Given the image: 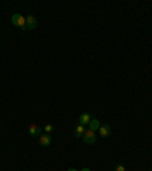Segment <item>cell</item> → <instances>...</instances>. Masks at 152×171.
<instances>
[{"label":"cell","mask_w":152,"mask_h":171,"mask_svg":"<svg viewBox=\"0 0 152 171\" xmlns=\"http://www.w3.org/2000/svg\"><path fill=\"white\" fill-rule=\"evenodd\" d=\"M67 171H78V170H75V168H69Z\"/></svg>","instance_id":"cell-13"},{"label":"cell","mask_w":152,"mask_h":171,"mask_svg":"<svg viewBox=\"0 0 152 171\" xmlns=\"http://www.w3.org/2000/svg\"><path fill=\"white\" fill-rule=\"evenodd\" d=\"M84 142L85 144H94L96 142V131H91V130H85V133H84Z\"/></svg>","instance_id":"cell-2"},{"label":"cell","mask_w":152,"mask_h":171,"mask_svg":"<svg viewBox=\"0 0 152 171\" xmlns=\"http://www.w3.org/2000/svg\"><path fill=\"white\" fill-rule=\"evenodd\" d=\"M99 127H101V122H99L97 119H91V121H90V124H88V130L96 131V130H99Z\"/></svg>","instance_id":"cell-8"},{"label":"cell","mask_w":152,"mask_h":171,"mask_svg":"<svg viewBox=\"0 0 152 171\" xmlns=\"http://www.w3.org/2000/svg\"><path fill=\"white\" fill-rule=\"evenodd\" d=\"M29 135L31 136H41V128H40V126H37V124H31L29 126Z\"/></svg>","instance_id":"cell-4"},{"label":"cell","mask_w":152,"mask_h":171,"mask_svg":"<svg viewBox=\"0 0 152 171\" xmlns=\"http://www.w3.org/2000/svg\"><path fill=\"white\" fill-rule=\"evenodd\" d=\"M40 144H41L43 147H49V145L52 144V136H50L49 133L41 135V136H40Z\"/></svg>","instance_id":"cell-5"},{"label":"cell","mask_w":152,"mask_h":171,"mask_svg":"<svg viewBox=\"0 0 152 171\" xmlns=\"http://www.w3.org/2000/svg\"><path fill=\"white\" fill-rule=\"evenodd\" d=\"M91 119H93V118L88 113H82L81 116H79V124H81V126H88Z\"/></svg>","instance_id":"cell-7"},{"label":"cell","mask_w":152,"mask_h":171,"mask_svg":"<svg viewBox=\"0 0 152 171\" xmlns=\"http://www.w3.org/2000/svg\"><path fill=\"white\" fill-rule=\"evenodd\" d=\"M38 26V20L34 15H27L26 17V29H35Z\"/></svg>","instance_id":"cell-3"},{"label":"cell","mask_w":152,"mask_h":171,"mask_svg":"<svg viewBox=\"0 0 152 171\" xmlns=\"http://www.w3.org/2000/svg\"><path fill=\"white\" fill-rule=\"evenodd\" d=\"M44 130H46V133H52V131H53V126H50V124H47V126L44 127Z\"/></svg>","instance_id":"cell-10"},{"label":"cell","mask_w":152,"mask_h":171,"mask_svg":"<svg viewBox=\"0 0 152 171\" xmlns=\"http://www.w3.org/2000/svg\"><path fill=\"white\" fill-rule=\"evenodd\" d=\"M99 133H101V136H102V137H108L110 135H111V127L106 126V124L101 126V127H99Z\"/></svg>","instance_id":"cell-6"},{"label":"cell","mask_w":152,"mask_h":171,"mask_svg":"<svg viewBox=\"0 0 152 171\" xmlns=\"http://www.w3.org/2000/svg\"><path fill=\"white\" fill-rule=\"evenodd\" d=\"M81 171H91L90 168H84V170H81Z\"/></svg>","instance_id":"cell-12"},{"label":"cell","mask_w":152,"mask_h":171,"mask_svg":"<svg viewBox=\"0 0 152 171\" xmlns=\"http://www.w3.org/2000/svg\"><path fill=\"white\" fill-rule=\"evenodd\" d=\"M84 133H85V126H76V128H75V136L76 137H82L84 136Z\"/></svg>","instance_id":"cell-9"},{"label":"cell","mask_w":152,"mask_h":171,"mask_svg":"<svg viewBox=\"0 0 152 171\" xmlns=\"http://www.w3.org/2000/svg\"><path fill=\"white\" fill-rule=\"evenodd\" d=\"M114 171H125V165H122V163H119L116 167V170Z\"/></svg>","instance_id":"cell-11"},{"label":"cell","mask_w":152,"mask_h":171,"mask_svg":"<svg viewBox=\"0 0 152 171\" xmlns=\"http://www.w3.org/2000/svg\"><path fill=\"white\" fill-rule=\"evenodd\" d=\"M12 24L17 26V28H22V29H26V17L22 15V14H14L11 17Z\"/></svg>","instance_id":"cell-1"}]
</instances>
